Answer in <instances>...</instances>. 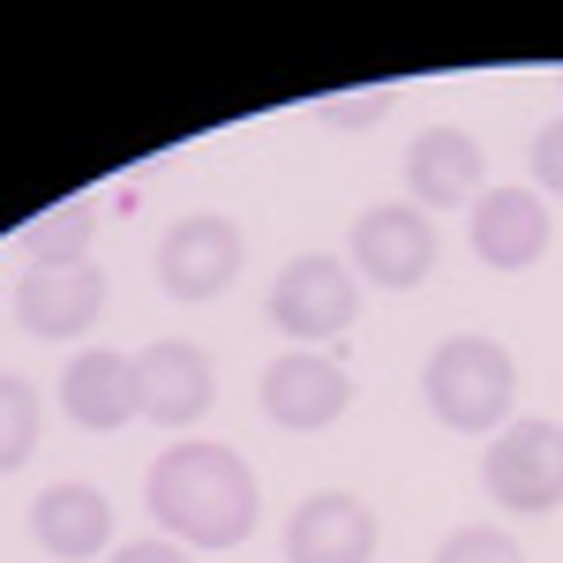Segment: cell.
<instances>
[{
	"label": "cell",
	"instance_id": "cell-1",
	"mask_svg": "<svg viewBox=\"0 0 563 563\" xmlns=\"http://www.w3.org/2000/svg\"><path fill=\"white\" fill-rule=\"evenodd\" d=\"M143 504L166 526V541L203 549V556L241 549L263 519V488L233 443H174V451H158V466L143 481Z\"/></svg>",
	"mask_w": 563,
	"mask_h": 563
},
{
	"label": "cell",
	"instance_id": "cell-2",
	"mask_svg": "<svg viewBox=\"0 0 563 563\" xmlns=\"http://www.w3.org/2000/svg\"><path fill=\"white\" fill-rule=\"evenodd\" d=\"M421 398L443 429L459 435H488L511 429V398H519V368L496 339H443L421 368Z\"/></svg>",
	"mask_w": 563,
	"mask_h": 563
},
{
	"label": "cell",
	"instance_id": "cell-3",
	"mask_svg": "<svg viewBox=\"0 0 563 563\" xmlns=\"http://www.w3.org/2000/svg\"><path fill=\"white\" fill-rule=\"evenodd\" d=\"M481 488H488V504H504V511H519V519L556 511L563 504V429L541 421V413L496 429L488 459H481Z\"/></svg>",
	"mask_w": 563,
	"mask_h": 563
},
{
	"label": "cell",
	"instance_id": "cell-4",
	"mask_svg": "<svg viewBox=\"0 0 563 563\" xmlns=\"http://www.w3.org/2000/svg\"><path fill=\"white\" fill-rule=\"evenodd\" d=\"M271 323L286 331V339H301V346H323V339H339L353 316H361V278H353V263L339 256H294L278 278H271Z\"/></svg>",
	"mask_w": 563,
	"mask_h": 563
},
{
	"label": "cell",
	"instance_id": "cell-5",
	"mask_svg": "<svg viewBox=\"0 0 563 563\" xmlns=\"http://www.w3.org/2000/svg\"><path fill=\"white\" fill-rule=\"evenodd\" d=\"M435 271V225L421 203H376V211L353 218V278L406 294Z\"/></svg>",
	"mask_w": 563,
	"mask_h": 563
},
{
	"label": "cell",
	"instance_id": "cell-6",
	"mask_svg": "<svg viewBox=\"0 0 563 563\" xmlns=\"http://www.w3.org/2000/svg\"><path fill=\"white\" fill-rule=\"evenodd\" d=\"M256 398H263V413H271L278 429L308 435V429H331V421L353 406V376L331 361V353L294 346V353H278V361L263 368Z\"/></svg>",
	"mask_w": 563,
	"mask_h": 563
},
{
	"label": "cell",
	"instance_id": "cell-7",
	"mask_svg": "<svg viewBox=\"0 0 563 563\" xmlns=\"http://www.w3.org/2000/svg\"><path fill=\"white\" fill-rule=\"evenodd\" d=\"M241 278V225L233 218H180L158 241V286L174 301H218Z\"/></svg>",
	"mask_w": 563,
	"mask_h": 563
},
{
	"label": "cell",
	"instance_id": "cell-8",
	"mask_svg": "<svg viewBox=\"0 0 563 563\" xmlns=\"http://www.w3.org/2000/svg\"><path fill=\"white\" fill-rule=\"evenodd\" d=\"M218 398V376H211V353L188 346V339H158V346L135 353V413L158 421V429H188L203 421Z\"/></svg>",
	"mask_w": 563,
	"mask_h": 563
},
{
	"label": "cell",
	"instance_id": "cell-9",
	"mask_svg": "<svg viewBox=\"0 0 563 563\" xmlns=\"http://www.w3.org/2000/svg\"><path fill=\"white\" fill-rule=\"evenodd\" d=\"M15 316L31 339H84L90 323L106 316V271L98 263H53V271H31L15 286Z\"/></svg>",
	"mask_w": 563,
	"mask_h": 563
},
{
	"label": "cell",
	"instance_id": "cell-10",
	"mask_svg": "<svg viewBox=\"0 0 563 563\" xmlns=\"http://www.w3.org/2000/svg\"><path fill=\"white\" fill-rule=\"evenodd\" d=\"M376 556V511L353 488H323L286 519V563H368Z\"/></svg>",
	"mask_w": 563,
	"mask_h": 563
},
{
	"label": "cell",
	"instance_id": "cell-11",
	"mask_svg": "<svg viewBox=\"0 0 563 563\" xmlns=\"http://www.w3.org/2000/svg\"><path fill=\"white\" fill-rule=\"evenodd\" d=\"M488 158L466 129H421L413 151H406V188L421 211H459V203H481L488 188Z\"/></svg>",
	"mask_w": 563,
	"mask_h": 563
},
{
	"label": "cell",
	"instance_id": "cell-12",
	"mask_svg": "<svg viewBox=\"0 0 563 563\" xmlns=\"http://www.w3.org/2000/svg\"><path fill=\"white\" fill-rule=\"evenodd\" d=\"M466 233H474V256L488 271H533L549 256V203L533 188H488Z\"/></svg>",
	"mask_w": 563,
	"mask_h": 563
},
{
	"label": "cell",
	"instance_id": "cell-13",
	"mask_svg": "<svg viewBox=\"0 0 563 563\" xmlns=\"http://www.w3.org/2000/svg\"><path fill=\"white\" fill-rule=\"evenodd\" d=\"M31 541L60 563H84L113 549V504L84 488V481H53L38 504H31Z\"/></svg>",
	"mask_w": 563,
	"mask_h": 563
},
{
	"label": "cell",
	"instance_id": "cell-14",
	"mask_svg": "<svg viewBox=\"0 0 563 563\" xmlns=\"http://www.w3.org/2000/svg\"><path fill=\"white\" fill-rule=\"evenodd\" d=\"M60 406H68V421L90 435H113L135 421V361L129 353H106L90 346L68 361V376H60Z\"/></svg>",
	"mask_w": 563,
	"mask_h": 563
},
{
	"label": "cell",
	"instance_id": "cell-15",
	"mask_svg": "<svg viewBox=\"0 0 563 563\" xmlns=\"http://www.w3.org/2000/svg\"><path fill=\"white\" fill-rule=\"evenodd\" d=\"M90 233H98V203H53L45 218L23 225V249H31V271H53V263H84Z\"/></svg>",
	"mask_w": 563,
	"mask_h": 563
},
{
	"label": "cell",
	"instance_id": "cell-16",
	"mask_svg": "<svg viewBox=\"0 0 563 563\" xmlns=\"http://www.w3.org/2000/svg\"><path fill=\"white\" fill-rule=\"evenodd\" d=\"M38 429H45L38 390L23 384V376H8V368H0V474H15V466L38 451Z\"/></svg>",
	"mask_w": 563,
	"mask_h": 563
},
{
	"label": "cell",
	"instance_id": "cell-17",
	"mask_svg": "<svg viewBox=\"0 0 563 563\" xmlns=\"http://www.w3.org/2000/svg\"><path fill=\"white\" fill-rule=\"evenodd\" d=\"M435 563H526V549L504 526H459V533L435 549Z\"/></svg>",
	"mask_w": 563,
	"mask_h": 563
},
{
	"label": "cell",
	"instance_id": "cell-18",
	"mask_svg": "<svg viewBox=\"0 0 563 563\" xmlns=\"http://www.w3.org/2000/svg\"><path fill=\"white\" fill-rule=\"evenodd\" d=\"M316 113H323V129H376V121L390 113V84H368V90H339V98H323Z\"/></svg>",
	"mask_w": 563,
	"mask_h": 563
},
{
	"label": "cell",
	"instance_id": "cell-19",
	"mask_svg": "<svg viewBox=\"0 0 563 563\" xmlns=\"http://www.w3.org/2000/svg\"><path fill=\"white\" fill-rule=\"evenodd\" d=\"M533 180H541L549 196H563V113L533 135Z\"/></svg>",
	"mask_w": 563,
	"mask_h": 563
},
{
	"label": "cell",
	"instance_id": "cell-20",
	"mask_svg": "<svg viewBox=\"0 0 563 563\" xmlns=\"http://www.w3.org/2000/svg\"><path fill=\"white\" fill-rule=\"evenodd\" d=\"M113 563H188L180 541H129V549H113Z\"/></svg>",
	"mask_w": 563,
	"mask_h": 563
}]
</instances>
